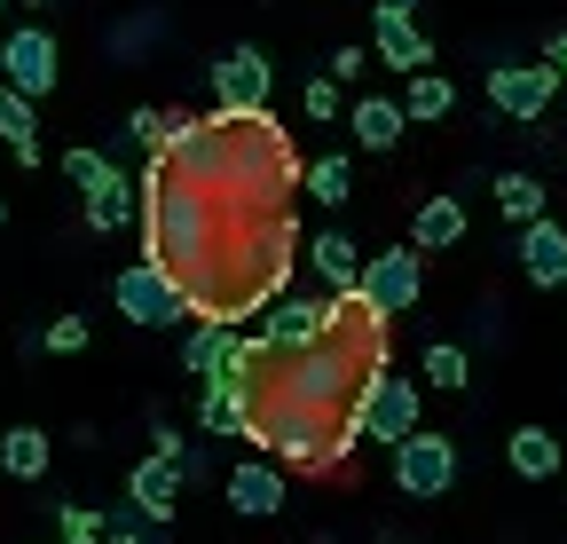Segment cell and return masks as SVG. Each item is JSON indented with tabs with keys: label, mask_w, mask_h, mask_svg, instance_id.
I'll return each instance as SVG.
<instances>
[{
	"label": "cell",
	"mask_w": 567,
	"mask_h": 544,
	"mask_svg": "<svg viewBox=\"0 0 567 544\" xmlns=\"http://www.w3.org/2000/svg\"><path fill=\"white\" fill-rule=\"evenodd\" d=\"M111 300H118V316H126V324H142V331H166V324L197 316V308H189V292H182V277H166L158 260L118 268V277H111Z\"/></svg>",
	"instance_id": "cell-1"
},
{
	"label": "cell",
	"mask_w": 567,
	"mask_h": 544,
	"mask_svg": "<svg viewBox=\"0 0 567 544\" xmlns=\"http://www.w3.org/2000/svg\"><path fill=\"white\" fill-rule=\"evenodd\" d=\"M450 482H457V442L450 434H410V442H394V490L402 497H417V505H434V497H450Z\"/></svg>",
	"instance_id": "cell-2"
},
{
	"label": "cell",
	"mask_w": 567,
	"mask_h": 544,
	"mask_svg": "<svg viewBox=\"0 0 567 544\" xmlns=\"http://www.w3.org/2000/svg\"><path fill=\"white\" fill-rule=\"evenodd\" d=\"M0 80H9L17 95H55L63 80V55H55V32L48 24H17V32H0Z\"/></svg>",
	"instance_id": "cell-3"
},
{
	"label": "cell",
	"mask_w": 567,
	"mask_h": 544,
	"mask_svg": "<svg viewBox=\"0 0 567 544\" xmlns=\"http://www.w3.org/2000/svg\"><path fill=\"white\" fill-rule=\"evenodd\" d=\"M363 292L379 316H410L417 308V292H425V253L417 245H386V253H371V268H363Z\"/></svg>",
	"instance_id": "cell-4"
},
{
	"label": "cell",
	"mask_w": 567,
	"mask_h": 544,
	"mask_svg": "<svg viewBox=\"0 0 567 544\" xmlns=\"http://www.w3.org/2000/svg\"><path fill=\"white\" fill-rule=\"evenodd\" d=\"M559 95V72L551 63H488V103L505 111L513 126H536Z\"/></svg>",
	"instance_id": "cell-5"
},
{
	"label": "cell",
	"mask_w": 567,
	"mask_h": 544,
	"mask_svg": "<svg viewBox=\"0 0 567 544\" xmlns=\"http://www.w3.org/2000/svg\"><path fill=\"white\" fill-rule=\"evenodd\" d=\"M417 411H425V402H417V379L379 371L354 419H363V442H386V450H394V442H410V434H417Z\"/></svg>",
	"instance_id": "cell-6"
},
{
	"label": "cell",
	"mask_w": 567,
	"mask_h": 544,
	"mask_svg": "<svg viewBox=\"0 0 567 544\" xmlns=\"http://www.w3.org/2000/svg\"><path fill=\"white\" fill-rule=\"evenodd\" d=\"M268 88H276V72H268V55L245 40V48H229L221 63H213V111H268Z\"/></svg>",
	"instance_id": "cell-7"
},
{
	"label": "cell",
	"mask_w": 567,
	"mask_h": 544,
	"mask_svg": "<svg viewBox=\"0 0 567 544\" xmlns=\"http://www.w3.org/2000/svg\"><path fill=\"white\" fill-rule=\"evenodd\" d=\"M331 316H339V292L331 300L323 292H292V300H276L260 316V339H268V348H316V339L331 331Z\"/></svg>",
	"instance_id": "cell-8"
},
{
	"label": "cell",
	"mask_w": 567,
	"mask_h": 544,
	"mask_svg": "<svg viewBox=\"0 0 567 544\" xmlns=\"http://www.w3.org/2000/svg\"><path fill=\"white\" fill-rule=\"evenodd\" d=\"M237 363H245V331H237V324H205V316H197V331L182 339V371H189V379H205V387H221V379H237Z\"/></svg>",
	"instance_id": "cell-9"
},
{
	"label": "cell",
	"mask_w": 567,
	"mask_h": 544,
	"mask_svg": "<svg viewBox=\"0 0 567 544\" xmlns=\"http://www.w3.org/2000/svg\"><path fill=\"white\" fill-rule=\"evenodd\" d=\"M182 482H189V473H182L174 458H142V465L126 473V505L151 521V528H166V521L182 513Z\"/></svg>",
	"instance_id": "cell-10"
},
{
	"label": "cell",
	"mask_w": 567,
	"mask_h": 544,
	"mask_svg": "<svg viewBox=\"0 0 567 544\" xmlns=\"http://www.w3.org/2000/svg\"><path fill=\"white\" fill-rule=\"evenodd\" d=\"M252 419H260L252 379H221V387H205V402H197V427L205 434H229V442H252Z\"/></svg>",
	"instance_id": "cell-11"
},
{
	"label": "cell",
	"mask_w": 567,
	"mask_h": 544,
	"mask_svg": "<svg viewBox=\"0 0 567 544\" xmlns=\"http://www.w3.org/2000/svg\"><path fill=\"white\" fill-rule=\"evenodd\" d=\"M371 55L386 63V72H434V40L417 32V17H371Z\"/></svg>",
	"instance_id": "cell-12"
},
{
	"label": "cell",
	"mask_w": 567,
	"mask_h": 544,
	"mask_svg": "<svg viewBox=\"0 0 567 544\" xmlns=\"http://www.w3.org/2000/svg\"><path fill=\"white\" fill-rule=\"evenodd\" d=\"M520 277H528V285H544V292H559V285H567V229H559L551 214L520 229Z\"/></svg>",
	"instance_id": "cell-13"
},
{
	"label": "cell",
	"mask_w": 567,
	"mask_h": 544,
	"mask_svg": "<svg viewBox=\"0 0 567 544\" xmlns=\"http://www.w3.org/2000/svg\"><path fill=\"white\" fill-rule=\"evenodd\" d=\"M229 505H237L245 521L284 513V465H276V458H245V465L229 473Z\"/></svg>",
	"instance_id": "cell-14"
},
{
	"label": "cell",
	"mask_w": 567,
	"mask_h": 544,
	"mask_svg": "<svg viewBox=\"0 0 567 544\" xmlns=\"http://www.w3.org/2000/svg\"><path fill=\"white\" fill-rule=\"evenodd\" d=\"M308 268H316V277H323L331 292H354L371 260H363V245H354L347 229H316V237H308Z\"/></svg>",
	"instance_id": "cell-15"
},
{
	"label": "cell",
	"mask_w": 567,
	"mask_h": 544,
	"mask_svg": "<svg viewBox=\"0 0 567 544\" xmlns=\"http://www.w3.org/2000/svg\"><path fill=\"white\" fill-rule=\"evenodd\" d=\"M402 126H410V111H402V103H386V95L347 103V134H354L363 151H394V143H402Z\"/></svg>",
	"instance_id": "cell-16"
},
{
	"label": "cell",
	"mask_w": 567,
	"mask_h": 544,
	"mask_svg": "<svg viewBox=\"0 0 567 544\" xmlns=\"http://www.w3.org/2000/svg\"><path fill=\"white\" fill-rule=\"evenodd\" d=\"M410 245H417V253H450V245H465V206H457L450 189H434V197L417 206V222H410Z\"/></svg>",
	"instance_id": "cell-17"
},
{
	"label": "cell",
	"mask_w": 567,
	"mask_h": 544,
	"mask_svg": "<svg viewBox=\"0 0 567 544\" xmlns=\"http://www.w3.org/2000/svg\"><path fill=\"white\" fill-rule=\"evenodd\" d=\"M126 222H142V189H134L126 174H111L103 189H87V229H95V237H118Z\"/></svg>",
	"instance_id": "cell-18"
},
{
	"label": "cell",
	"mask_w": 567,
	"mask_h": 544,
	"mask_svg": "<svg viewBox=\"0 0 567 544\" xmlns=\"http://www.w3.org/2000/svg\"><path fill=\"white\" fill-rule=\"evenodd\" d=\"M505 458H513V473H520V482H551V473H559V458H567V442H559L551 427H520V434L505 442Z\"/></svg>",
	"instance_id": "cell-19"
},
{
	"label": "cell",
	"mask_w": 567,
	"mask_h": 544,
	"mask_svg": "<svg viewBox=\"0 0 567 544\" xmlns=\"http://www.w3.org/2000/svg\"><path fill=\"white\" fill-rule=\"evenodd\" d=\"M48 465H55V442L40 427H9V434H0V473H9V482H40Z\"/></svg>",
	"instance_id": "cell-20"
},
{
	"label": "cell",
	"mask_w": 567,
	"mask_h": 544,
	"mask_svg": "<svg viewBox=\"0 0 567 544\" xmlns=\"http://www.w3.org/2000/svg\"><path fill=\"white\" fill-rule=\"evenodd\" d=\"M0 143L17 151V166H40V119H32V95H17L0 80Z\"/></svg>",
	"instance_id": "cell-21"
},
{
	"label": "cell",
	"mask_w": 567,
	"mask_h": 544,
	"mask_svg": "<svg viewBox=\"0 0 567 544\" xmlns=\"http://www.w3.org/2000/svg\"><path fill=\"white\" fill-rule=\"evenodd\" d=\"M496 214L528 229V222H544V214H551V189H544L536 174H520V166H513V174H496Z\"/></svg>",
	"instance_id": "cell-22"
},
{
	"label": "cell",
	"mask_w": 567,
	"mask_h": 544,
	"mask_svg": "<svg viewBox=\"0 0 567 544\" xmlns=\"http://www.w3.org/2000/svg\"><path fill=\"white\" fill-rule=\"evenodd\" d=\"M402 111H410V126H434V119H450V111H457V88H450L442 72H410Z\"/></svg>",
	"instance_id": "cell-23"
},
{
	"label": "cell",
	"mask_w": 567,
	"mask_h": 544,
	"mask_svg": "<svg viewBox=\"0 0 567 544\" xmlns=\"http://www.w3.org/2000/svg\"><path fill=\"white\" fill-rule=\"evenodd\" d=\"M425 379H434L442 394H457V387H473V356L457 348V339H425Z\"/></svg>",
	"instance_id": "cell-24"
},
{
	"label": "cell",
	"mask_w": 567,
	"mask_h": 544,
	"mask_svg": "<svg viewBox=\"0 0 567 544\" xmlns=\"http://www.w3.org/2000/svg\"><path fill=\"white\" fill-rule=\"evenodd\" d=\"M300 189L316 197V206H347V197H354V166H347V158H316V166L300 174Z\"/></svg>",
	"instance_id": "cell-25"
},
{
	"label": "cell",
	"mask_w": 567,
	"mask_h": 544,
	"mask_svg": "<svg viewBox=\"0 0 567 544\" xmlns=\"http://www.w3.org/2000/svg\"><path fill=\"white\" fill-rule=\"evenodd\" d=\"M111 174H118V158H103V151H63V182L80 189V197H87V189H103Z\"/></svg>",
	"instance_id": "cell-26"
},
{
	"label": "cell",
	"mask_w": 567,
	"mask_h": 544,
	"mask_svg": "<svg viewBox=\"0 0 567 544\" xmlns=\"http://www.w3.org/2000/svg\"><path fill=\"white\" fill-rule=\"evenodd\" d=\"M63 544H111V521L87 505H63Z\"/></svg>",
	"instance_id": "cell-27"
},
{
	"label": "cell",
	"mask_w": 567,
	"mask_h": 544,
	"mask_svg": "<svg viewBox=\"0 0 567 544\" xmlns=\"http://www.w3.org/2000/svg\"><path fill=\"white\" fill-rule=\"evenodd\" d=\"M300 103H308V119H323V126H331V119H347V95H339V80H331V72H323V80H308V95H300Z\"/></svg>",
	"instance_id": "cell-28"
},
{
	"label": "cell",
	"mask_w": 567,
	"mask_h": 544,
	"mask_svg": "<svg viewBox=\"0 0 567 544\" xmlns=\"http://www.w3.org/2000/svg\"><path fill=\"white\" fill-rule=\"evenodd\" d=\"M48 348H55V356H80V348H87V316H55V324H48Z\"/></svg>",
	"instance_id": "cell-29"
},
{
	"label": "cell",
	"mask_w": 567,
	"mask_h": 544,
	"mask_svg": "<svg viewBox=\"0 0 567 544\" xmlns=\"http://www.w3.org/2000/svg\"><path fill=\"white\" fill-rule=\"evenodd\" d=\"M126 134H134L142 151H158V143H166V111H151V103H142V111L126 119Z\"/></svg>",
	"instance_id": "cell-30"
},
{
	"label": "cell",
	"mask_w": 567,
	"mask_h": 544,
	"mask_svg": "<svg viewBox=\"0 0 567 544\" xmlns=\"http://www.w3.org/2000/svg\"><path fill=\"white\" fill-rule=\"evenodd\" d=\"M111 544H158V536H151V521H142L134 505H118L111 513Z\"/></svg>",
	"instance_id": "cell-31"
},
{
	"label": "cell",
	"mask_w": 567,
	"mask_h": 544,
	"mask_svg": "<svg viewBox=\"0 0 567 544\" xmlns=\"http://www.w3.org/2000/svg\"><path fill=\"white\" fill-rule=\"evenodd\" d=\"M363 72H371V55L354 48V40H347V48H331V80H339V88H347V80H363Z\"/></svg>",
	"instance_id": "cell-32"
},
{
	"label": "cell",
	"mask_w": 567,
	"mask_h": 544,
	"mask_svg": "<svg viewBox=\"0 0 567 544\" xmlns=\"http://www.w3.org/2000/svg\"><path fill=\"white\" fill-rule=\"evenodd\" d=\"M544 63H551V72L567 80V32H551V40H544Z\"/></svg>",
	"instance_id": "cell-33"
},
{
	"label": "cell",
	"mask_w": 567,
	"mask_h": 544,
	"mask_svg": "<svg viewBox=\"0 0 567 544\" xmlns=\"http://www.w3.org/2000/svg\"><path fill=\"white\" fill-rule=\"evenodd\" d=\"M417 0H371V17H410Z\"/></svg>",
	"instance_id": "cell-34"
},
{
	"label": "cell",
	"mask_w": 567,
	"mask_h": 544,
	"mask_svg": "<svg viewBox=\"0 0 567 544\" xmlns=\"http://www.w3.org/2000/svg\"><path fill=\"white\" fill-rule=\"evenodd\" d=\"M0 17H9V0H0Z\"/></svg>",
	"instance_id": "cell-35"
},
{
	"label": "cell",
	"mask_w": 567,
	"mask_h": 544,
	"mask_svg": "<svg viewBox=\"0 0 567 544\" xmlns=\"http://www.w3.org/2000/svg\"><path fill=\"white\" fill-rule=\"evenodd\" d=\"M0 222H9V206H0Z\"/></svg>",
	"instance_id": "cell-36"
}]
</instances>
